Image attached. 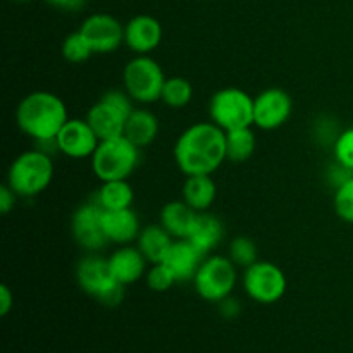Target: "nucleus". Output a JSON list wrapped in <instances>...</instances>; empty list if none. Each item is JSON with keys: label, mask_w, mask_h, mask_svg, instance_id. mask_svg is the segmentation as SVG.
Here are the masks:
<instances>
[{"label": "nucleus", "mask_w": 353, "mask_h": 353, "mask_svg": "<svg viewBox=\"0 0 353 353\" xmlns=\"http://www.w3.org/2000/svg\"><path fill=\"white\" fill-rule=\"evenodd\" d=\"M85 119L95 131L99 140H112V138L124 137V126H126L128 116L114 107L112 103L99 99L86 112Z\"/></svg>", "instance_id": "obj_17"}, {"label": "nucleus", "mask_w": 353, "mask_h": 353, "mask_svg": "<svg viewBox=\"0 0 353 353\" xmlns=\"http://www.w3.org/2000/svg\"><path fill=\"white\" fill-rule=\"evenodd\" d=\"M216 305L219 307V314L224 317V319H234V317H238L241 314L240 300L234 299L233 295L221 300V302L216 303Z\"/></svg>", "instance_id": "obj_32"}, {"label": "nucleus", "mask_w": 353, "mask_h": 353, "mask_svg": "<svg viewBox=\"0 0 353 353\" xmlns=\"http://www.w3.org/2000/svg\"><path fill=\"white\" fill-rule=\"evenodd\" d=\"M174 240L176 238L161 223L148 224V226L141 228L140 236L137 240V247L145 255L148 264H157V262L164 261Z\"/></svg>", "instance_id": "obj_22"}, {"label": "nucleus", "mask_w": 353, "mask_h": 353, "mask_svg": "<svg viewBox=\"0 0 353 353\" xmlns=\"http://www.w3.org/2000/svg\"><path fill=\"white\" fill-rule=\"evenodd\" d=\"M165 79L162 65L150 55H134L123 69L124 90L143 105L161 100Z\"/></svg>", "instance_id": "obj_8"}, {"label": "nucleus", "mask_w": 353, "mask_h": 353, "mask_svg": "<svg viewBox=\"0 0 353 353\" xmlns=\"http://www.w3.org/2000/svg\"><path fill=\"white\" fill-rule=\"evenodd\" d=\"M90 164L100 183L130 179L140 164V148L126 137L102 140L90 157Z\"/></svg>", "instance_id": "obj_4"}, {"label": "nucleus", "mask_w": 353, "mask_h": 353, "mask_svg": "<svg viewBox=\"0 0 353 353\" xmlns=\"http://www.w3.org/2000/svg\"><path fill=\"white\" fill-rule=\"evenodd\" d=\"M79 31L93 48V54H112L124 45V24L112 14H90Z\"/></svg>", "instance_id": "obj_12"}, {"label": "nucleus", "mask_w": 353, "mask_h": 353, "mask_svg": "<svg viewBox=\"0 0 353 353\" xmlns=\"http://www.w3.org/2000/svg\"><path fill=\"white\" fill-rule=\"evenodd\" d=\"M16 200H17V195L14 193V190L10 188L7 183L0 186V212H2L3 216H7L10 210H14V207H16Z\"/></svg>", "instance_id": "obj_33"}, {"label": "nucleus", "mask_w": 353, "mask_h": 353, "mask_svg": "<svg viewBox=\"0 0 353 353\" xmlns=\"http://www.w3.org/2000/svg\"><path fill=\"white\" fill-rule=\"evenodd\" d=\"M54 161L41 148H33L17 155L7 171V185L17 196L33 199L43 193L54 181Z\"/></svg>", "instance_id": "obj_3"}, {"label": "nucleus", "mask_w": 353, "mask_h": 353, "mask_svg": "<svg viewBox=\"0 0 353 353\" xmlns=\"http://www.w3.org/2000/svg\"><path fill=\"white\" fill-rule=\"evenodd\" d=\"M16 2H33V0H16Z\"/></svg>", "instance_id": "obj_36"}, {"label": "nucleus", "mask_w": 353, "mask_h": 353, "mask_svg": "<svg viewBox=\"0 0 353 353\" xmlns=\"http://www.w3.org/2000/svg\"><path fill=\"white\" fill-rule=\"evenodd\" d=\"M14 307V293L7 285H0V316L6 317Z\"/></svg>", "instance_id": "obj_34"}, {"label": "nucleus", "mask_w": 353, "mask_h": 353, "mask_svg": "<svg viewBox=\"0 0 353 353\" xmlns=\"http://www.w3.org/2000/svg\"><path fill=\"white\" fill-rule=\"evenodd\" d=\"M209 119L223 131L254 126V97L236 86H226L209 100Z\"/></svg>", "instance_id": "obj_7"}, {"label": "nucleus", "mask_w": 353, "mask_h": 353, "mask_svg": "<svg viewBox=\"0 0 353 353\" xmlns=\"http://www.w3.org/2000/svg\"><path fill=\"white\" fill-rule=\"evenodd\" d=\"M228 257L236 264V268L245 269L259 261V248L252 238L236 236L228 247Z\"/></svg>", "instance_id": "obj_28"}, {"label": "nucleus", "mask_w": 353, "mask_h": 353, "mask_svg": "<svg viewBox=\"0 0 353 353\" xmlns=\"http://www.w3.org/2000/svg\"><path fill=\"white\" fill-rule=\"evenodd\" d=\"M192 283L200 299L210 303H219L221 300L233 295L238 283L236 264L228 255H207Z\"/></svg>", "instance_id": "obj_6"}, {"label": "nucleus", "mask_w": 353, "mask_h": 353, "mask_svg": "<svg viewBox=\"0 0 353 353\" xmlns=\"http://www.w3.org/2000/svg\"><path fill=\"white\" fill-rule=\"evenodd\" d=\"M193 100V85L190 79L183 76H171L165 79L162 88L161 102H164L169 109H185Z\"/></svg>", "instance_id": "obj_26"}, {"label": "nucleus", "mask_w": 353, "mask_h": 353, "mask_svg": "<svg viewBox=\"0 0 353 353\" xmlns=\"http://www.w3.org/2000/svg\"><path fill=\"white\" fill-rule=\"evenodd\" d=\"M114 279L124 286L140 281L147 274L148 261L137 245H121L107 257Z\"/></svg>", "instance_id": "obj_15"}, {"label": "nucleus", "mask_w": 353, "mask_h": 353, "mask_svg": "<svg viewBox=\"0 0 353 353\" xmlns=\"http://www.w3.org/2000/svg\"><path fill=\"white\" fill-rule=\"evenodd\" d=\"M159 130H161L159 117L152 110L145 107H134L124 126V137L141 150L157 140Z\"/></svg>", "instance_id": "obj_20"}, {"label": "nucleus", "mask_w": 353, "mask_h": 353, "mask_svg": "<svg viewBox=\"0 0 353 353\" xmlns=\"http://www.w3.org/2000/svg\"><path fill=\"white\" fill-rule=\"evenodd\" d=\"M203 259H205V255L192 241L174 240L162 262L171 269L178 283H188L193 281Z\"/></svg>", "instance_id": "obj_18"}, {"label": "nucleus", "mask_w": 353, "mask_h": 353, "mask_svg": "<svg viewBox=\"0 0 353 353\" xmlns=\"http://www.w3.org/2000/svg\"><path fill=\"white\" fill-rule=\"evenodd\" d=\"M76 283L86 295L105 307L119 305L126 293V286L114 279L107 257L97 254H88L78 262Z\"/></svg>", "instance_id": "obj_5"}, {"label": "nucleus", "mask_w": 353, "mask_h": 353, "mask_svg": "<svg viewBox=\"0 0 353 353\" xmlns=\"http://www.w3.org/2000/svg\"><path fill=\"white\" fill-rule=\"evenodd\" d=\"M145 283H147V286L152 292L164 293L169 292L178 283V279H176V276L172 274V271L164 262H157V264H150V268L147 269Z\"/></svg>", "instance_id": "obj_29"}, {"label": "nucleus", "mask_w": 353, "mask_h": 353, "mask_svg": "<svg viewBox=\"0 0 353 353\" xmlns=\"http://www.w3.org/2000/svg\"><path fill=\"white\" fill-rule=\"evenodd\" d=\"M255 148H257V138L252 126L226 133V161L233 164H243L252 159Z\"/></svg>", "instance_id": "obj_25"}, {"label": "nucleus", "mask_w": 353, "mask_h": 353, "mask_svg": "<svg viewBox=\"0 0 353 353\" xmlns=\"http://www.w3.org/2000/svg\"><path fill=\"white\" fill-rule=\"evenodd\" d=\"M241 285L248 299L262 305H272L286 295L288 279L274 262L257 261L243 269Z\"/></svg>", "instance_id": "obj_9"}, {"label": "nucleus", "mask_w": 353, "mask_h": 353, "mask_svg": "<svg viewBox=\"0 0 353 353\" xmlns=\"http://www.w3.org/2000/svg\"><path fill=\"white\" fill-rule=\"evenodd\" d=\"M164 30L157 17L138 14L124 24V45L137 55H150L161 45Z\"/></svg>", "instance_id": "obj_14"}, {"label": "nucleus", "mask_w": 353, "mask_h": 353, "mask_svg": "<svg viewBox=\"0 0 353 353\" xmlns=\"http://www.w3.org/2000/svg\"><path fill=\"white\" fill-rule=\"evenodd\" d=\"M181 199L195 212H207L217 199L216 181L210 174L186 176L181 188Z\"/></svg>", "instance_id": "obj_21"}, {"label": "nucleus", "mask_w": 353, "mask_h": 353, "mask_svg": "<svg viewBox=\"0 0 353 353\" xmlns=\"http://www.w3.org/2000/svg\"><path fill=\"white\" fill-rule=\"evenodd\" d=\"M333 157L338 164L353 171V126L338 133L333 141Z\"/></svg>", "instance_id": "obj_31"}, {"label": "nucleus", "mask_w": 353, "mask_h": 353, "mask_svg": "<svg viewBox=\"0 0 353 353\" xmlns=\"http://www.w3.org/2000/svg\"><path fill=\"white\" fill-rule=\"evenodd\" d=\"M224 238V224L217 216L207 212H199L195 217L188 238L185 240L192 241L203 255H210Z\"/></svg>", "instance_id": "obj_19"}, {"label": "nucleus", "mask_w": 353, "mask_h": 353, "mask_svg": "<svg viewBox=\"0 0 353 353\" xmlns=\"http://www.w3.org/2000/svg\"><path fill=\"white\" fill-rule=\"evenodd\" d=\"M99 143V137L88 121L79 117H69L54 141L55 148L69 159H90Z\"/></svg>", "instance_id": "obj_13"}, {"label": "nucleus", "mask_w": 353, "mask_h": 353, "mask_svg": "<svg viewBox=\"0 0 353 353\" xmlns=\"http://www.w3.org/2000/svg\"><path fill=\"white\" fill-rule=\"evenodd\" d=\"M172 155L185 176H212L226 161V131L210 121L192 124L178 137Z\"/></svg>", "instance_id": "obj_1"}, {"label": "nucleus", "mask_w": 353, "mask_h": 353, "mask_svg": "<svg viewBox=\"0 0 353 353\" xmlns=\"http://www.w3.org/2000/svg\"><path fill=\"white\" fill-rule=\"evenodd\" d=\"M61 52L64 61L71 62V64H83V62H86L93 55V48L90 47V43L79 30L72 31V33H69L64 38Z\"/></svg>", "instance_id": "obj_27"}, {"label": "nucleus", "mask_w": 353, "mask_h": 353, "mask_svg": "<svg viewBox=\"0 0 353 353\" xmlns=\"http://www.w3.org/2000/svg\"><path fill=\"white\" fill-rule=\"evenodd\" d=\"M102 216L103 209L93 199L81 203L71 217L72 238L88 254H97L109 243L103 233Z\"/></svg>", "instance_id": "obj_11"}, {"label": "nucleus", "mask_w": 353, "mask_h": 353, "mask_svg": "<svg viewBox=\"0 0 353 353\" xmlns=\"http://www.w3.org/2000/svg\"><path fill=\"white\" fill-rule=\"evenodd\" d=\"M52 7L61 10H68V12H78L79 9H83L86 3V0H47Z\"/></svg>", "instance_id": "obj_35"}, {"label": "nucleus", "mask_w": 353, "mask_h": 353, "mask_svg": "<svg viewBox=\"0 0 353 353\" xmlns=\"http://www.w3.org/2000/svg\"><path fill=\"white\" fill-rule=\"evenodd\" d=\"M68 121L69 114L64 100L52 92H31L17 103V128L40 145L54 143Z\"/></svg>", "instance_id": "obj_2"}, {"label": "nucleus", "mask_w": 353, "mask_h": 353, "mask_svg": "<svg viewBox=\"0 0 353 353\" xmlns=\"http://www.w3.org/2000/svg\"><path fill=\"white\" fill-rule=\"evenodd\" d=\"M195 210L185 202V200H171L165 203L159 214V223L176 238V240H185L188 238L190 230L196 217Z\"/></svg>", "instance_id": "obj_23"}, {"label": "nucleus", "mask_w": 353, "mask_h": 353, "mask_svg": "<svg viewBox=\"0 0 353 353\" xmlns=\"http://www.w3.org/2000/svg\"><path fill=\"white\" fill-rule=\"evenodd\" d=\"M293 112V99L286 90L272 86L254 97V126L274 131L285 126Z\"/></svg>", "instance_id": "obj_10"}, {"label": "nucleus", "mask_w": 353, "mask_h": 353, "mask_svg": "<svg viewBox=\"0 0 353 353\" xmlns=\"http://www.w3.org/2000/svg\"><path fill=\"white\" fill-rule=\"evenodd\" d=\"M95 202L103 210H121L133 207L134 192L128 179L103 181L95 193Z\"/></svg>", "instance_id": "obj_24"}, {"label": "nucleus", "mask_w": 353, "mask_h": 353, "mask_svg": "<svg viewBox=\"0 0 353 353\" xmlns=\"http://www.w3.org/2000/svg\"><path fill=\"white\" fill-rule=\"evenodd\" d=\"M333 207L343 223L353 224V176L334 190Z\"/></svg>", "instance_id": "obj_30"}, {"label": "nucleus", "mask_w": 353, "mask_h": 353, "mask_svg": "<svg viewBox=\"0 0 353 353\" xmlns=\"http://www.w3.org/2000/svg\"><path fill=\"white\" fill-rule=\"evenodd\" d=\"M102 226L107 241L119 247L137 243L141 231L140 217L133 207L121 210H103Z\"/></svg>", "instance_id": "obj_16"}]
</instances>
